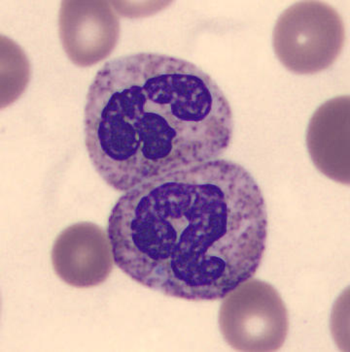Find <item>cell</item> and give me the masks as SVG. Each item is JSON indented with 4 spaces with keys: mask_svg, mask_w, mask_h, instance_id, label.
I'll return each instance as SVG.
<instances>
[{
    "mask_svg": "<svg viewBox=\"0 0 350 352\" xmlns=\"http://www.w3.org/2000/svg\"><path fill=\"white\" fill-rule=\"evenodd\" d=\"M268 226L252 175L215 160L126 191L107 235L116 265L134 282L174 298L214 301L256 274Z\"/></svg>",
    "mask_w": 350,
    "mask_h": 352,
    "instance_id": "cell-1",
    "label": "cell"
},
{
    "mask_svg": "<svg viewBox=\"0 0 350 352\" xmlns=\"http://www.w3.org/2000/svg\"><path fill=\"white\" fill-rule=\"evenodd\" d=\"M85 145L115 190L218 160L231 145L234 118L217 82L190 61L139 53L96 73L84 110Z\"/></svg>",
    "mask_w": 350,
    "mask_h": 352,
    "instance_id": "cell-2",
    "label": "cell"
},
{
    "mask_svg": "<svg viewBox=\"0 0 350 352\" xmlns=\"http://www.w3.org/2000/svg\"><path fill=\"white\" fill-rule=\"evenodd\" d=\"M344 42L339 13L323 2L304 1L289 7L274 30L276 56L297 74H313L332 65Z\"/></svg>",
    "mask_w": 350,
    "mask_h": 352,
    "instance_id": "cell-3",
    "label": "cell"
},
{
    "mask_svg": "<svg viewBox=\"0 0 350 352\" xmlns=\"http://www.w3.org/2000/svg\"><path fill=\"white\" fill-rule=\"evenodd\" d=\"M245 285L249 294H245L240 285L231 296L228 295L221 308L220 320L225 337L229 340L238 331L245 335L243 349L267 351L264 340L269 349H278L281 344L278 341L283 342L287 330L285 307L269 285H265L264 292L252 294L253 300L247 282Z\"/></svg>",
    "mask_w": 350,
    "mask_h": 352,
    "instance_id": "cell-4",
    "label": "cell"
},
{
    "mask_svg": "<svg viewBox=\"0 0 350 352\" xmlns=\"http://www.w3.org/2000/svg\"><path fill=\"white\" fill-rule=\"evenodd\" d=\"M110 238L94 224H76L63 231L52 250L56 275L75 287H93L110 276L113 265Z\"/></svg>",
    "mask_w": 350,
    "mask_h": 352,
    "instance_id": "cell-5",
    "label": "cell"
}]
</instances>
